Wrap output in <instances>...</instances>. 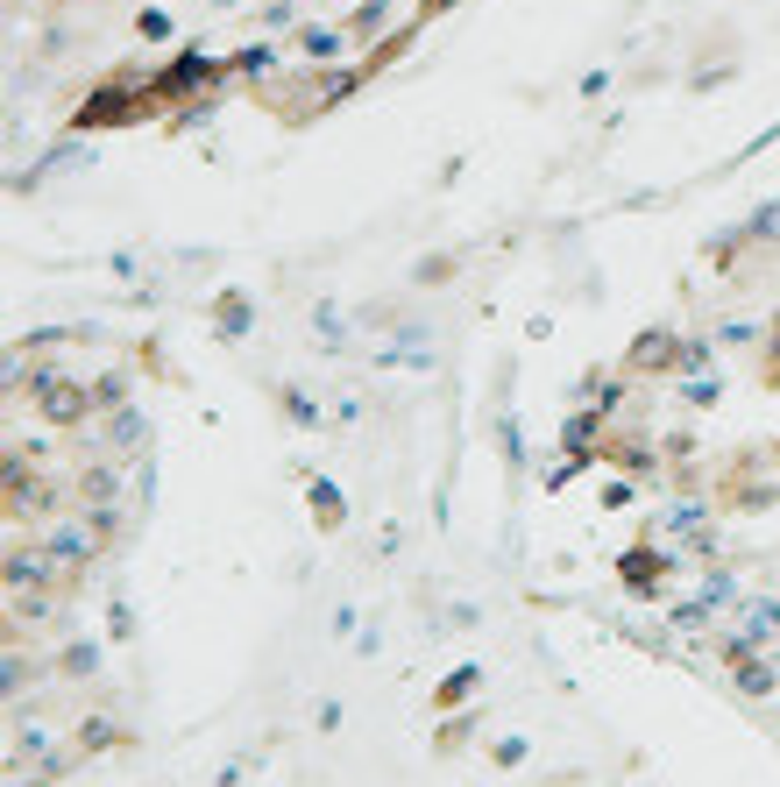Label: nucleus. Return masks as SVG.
<instances>
[{
	"label": "nucleus",
	"instance_id": "1",
	"mask_svg": "<svg viewBox=\"0 0 780 787\" xmlns=\"http://www.w3.org/2000/svg\"><path fill=\"white\" fill-rule=\"evenodd\" d=\"M752 646H780V603H745V632L731 639V653H752Z\"/></svg>",
	"mask_w": 780,
	"mask_h": 787
},
{
	"label": "nucleus",
	"instance_id": "2",
	"mask_svg": "<svg viewBox=\"0 0 780 787\" xmlns=\"http://www.w3.org/2000/svg\"><path fill=\"white\" fill-rule=\"evenodd\" d=\"M43 546H50V554H57V561H71V568H86V561H93V532H78V525H64V532H50Z\"/></svg>",
	"mask_w": 780,
	"mask_h": 787
},
{
	"label": "nucleus",
	"instance_id": "3",
	"mask_svg": "<svg viewBox=\"0 0 780 787\" xmlns=\"http://www.w3.org/2000/svg\"><path fill=\"white\" fill-rule=\"evenodd\" d=\"M773 681H780L773 660H745V667H738V688H745V695H773Z\"/></svg>",
	"mask_w": 780,
	"mask_h": 787
},
{
	"label": "nucleus",
	"instance_id": "4",
	"mask_svg": "<svg viewBox=\"0 0 780 787\" xmlns=\"http://www.w3.org/2000/svg\"><path fill=\"white\" fill-rule=\"evenodd\" d=\"M305 50H312V57H334L341 36H334V29H305Z\"/></svg>",
	"mask_w": 780,
	"mask_h": 787
},
{
	"label": "nucleus",
	"instance_id": "5",
	"mask_svg": "<svg viewBox=\"0 0 780 787\" xmlns=\"http://www.w3.org/2000/svg\"><path fill=\"white\" fill-rule=\"evenodd\" d=\"M667 525H674V532H695V525H702V504H674V518H667Z\"/></svg>",
	"mask_w": 780,
	"mask_h": 787
},
{
	"label": "nucleus",
	"instance_id": "6",
	"mask_svg": "<svg viewBox=\"0 0 780 787\" xmlns=\"http://www.w3.org/2000/svg\"><path fill=\"white\" fill-rule=\"evenodd\" d=\"M773 667H780V646H773Z\"/></svg>",
	"mask_w": 780,
	"mask_h": 787
}]
</instances>
